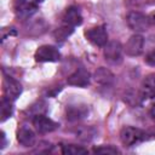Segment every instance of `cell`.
<instances>
[{
    "instance_id": "cell-9",
    "label": "cell",
    "mask_w": 155,
    "mask_h": 155,
    "mask_svg": "<svg viewBox=\"0 0 155 155\" xmlns=\"http://www.w3.org/2000/svg\"><path fill=\"white\" fill-rule=\"evenodd\" d=\"M4 91H5V97H7L11 101H15L22 93V85L16 79L5 75V79H4Z\"/></svg>"
},
{
    "instance_id": "cell-14",
    "label": "cell",
    "mask_w": 155,
    "mask_h": 155,
    "mask_svg": "<svg viewBox=\"0 0 155 155\" xmlns=\"http://www.w3.org/2000/svg\"><path fill=\"white\" fill-rule=\"evenodd\" d=\"M140 94L145 99L155 98V74H149L148 76H145L142 84Z\"/></svg>"
},
{
    "instance_id": "cell-7",
    "label": "cell",
    "mask_w": 155,
    "mask_h": 155,
    "mask_svg": "<svg viewBox=\"0 0 155 155\" xmlns=\"http://www.w3.org/2000/svg\"><path fill=\"white\" fill-rule=\"evenodd\" d=\"M143 47H144V38L140 34H134L127 40L124 51L126 52V54L131 57H137L143 52Z\"/></svg>"
},
{
    "instance_id": "cell-24",
    "label": "cell",
    "mask_w": 155,
    "mask_h": 155,
    "mask_svg": "<svg viewBox=\"0 0 155 155\" xmlns=\"http://www.w3.org/2000/svg\"><path fill=\"white\" fill-rule=\"evenodd\" d=\"M149 114H150L151 119H153V120H155V104H153V105H151V108H150V110H149Z\"/></svg>"
},
{
    "instance_id": "cell-8",
    "label": "cell",
    "mask_w": 155,
    "mask_h": 155,
    "mask_svg": "<svg viewBox=\"0 0 155 155\" xmlns=\"http://www.w3.org/2000/svg\"><path fill=\"white\" fill-rule=\"evenodd\" d=\"M38 2L35 0H16V13L19 18L27 19L35 13Z\"/></svg>"
},
{
    "instance_id": "cell-12",
    "label": "cell",
    "mask_w": 155,
    "mask_h": 155,
    "mask_svg": "<svg viewBox=\"0 0 155 155\" xmlns=\"http://www.w3.org/2000/svg\"><path fill=\"white\" fill-rule=\"evenodd\" d=\"M63 21H64V24H68L73 28L76 27V25H80L82 23V16H81V12H80L79 7H76V6L68 7L64 12Z\"/></svg>"
},
{
    "instance_id": "cell-17",
    "label": "cell",
    "mask_w": 155,
    "mask_h": 155,
    "mask_svg": "<svg viewBox=\"0 0 155 155\" xmlns=\"http://www.w3.org/2000/svg\"><path fill=\"white\" fill-rule=\"evenodd\" d=\"M61 151L64 155H81L88 153L86 148L75 144H61Z\"/></svg>"
},
{
    "instance_id": "cell-15",
    "label": "cell",
    "mask_w": 155,
    "mask_h": 155,
    "mask_svg": "<svg viewBox=\"0 0 155 155\" xmlns=\"http://www.w3.org/2000/svg\"><path fill=\"white\" fill-rule=\"evenodd\" d=\"M94 81L102 86H110L114 82V74L107 68H98L93 74Z\"/></svg>"
},
{
    "instance_id": "cell-20",
    "label": "cell",
    "mask_w": 155,
    "mask_h": 155,
    "mask_svg": "<svg viewBox=\"0 0 155 155\" xmlns=\"http://www.w3.org/2000/svg\"><path fill=\"white\" fill-rule=\"evenodd\" d=\"M92 151L93 153H96V154H119L120 151L115 148V147H113V145H99V147H96V148H93L92 149Z\"/></svg>"
},
{
    "instance_id": "cell-11",
    "label": "cell",
    "mask_w": 155,
    "mask_h": 155,
    "mask_svg": "<svg viewBox=\"0 0 155 155\" xmlns=\"http://www.w3.org/2000/svg\"><path fill=\"white\" fill-rule=\"evenodd\" d=\"M88 114V107L85 104H75L67 107L65 110V117L69 121H79L84 117H86Z\"/></svg>"
},
{
    "instance_id": "cell-23",
    "label": "cell",
    "mask_w": 155,
    "mask_h": 155,
    "mask_svg": "<svg viewBox=\"0 0 155 155\" xmlns=\"http://www.w3.org/2000/svg\"><path fill=\"white\" fill-rule=\"evenodd\" d=\"M6 147V136L4 132H1V149H4Z\"/></svg>"
},
{
    "instance_id": "cell-13",
    "label": "cell",
    "mask_w": 155,
    "mask_h": 155,
    "mask_svg": "<svg viewBox=\"0 0 155 155\" xmlns=\"http://www.w3.org/2000/svg\"><path fill=\"white\" fill-rule=\"evenodd\" d=\"M17 140L23 147H33L35 144V133L28 127H21L17 131Z\"/></svg>"
},
{
    "instance_id": "cell-21",
    "label": "cell",
    "mask_w": 155,
    "mask_h": 155,
    "mask_svg": "<svg viewBox=\"0 0 155 155\" xmlns=\"http://www.w3.org/2000/svg\"><path fill=\"white\" fill-rule=\"evenodd\" d=\"M155 0H127V4L132 7H139V6H145L154 4Z\"/></svg>"
},
{
    "instance_id": "cell-16",
    "label": "cell",
    "mask_w": 155,
    "mask_h": 155,
    "mask_svg": "<svg viewBox=\"0 0 155 155\" xmlns=\"http://www.w3.org/2000/svg\"><path fill=\"white\" fill-rule=\"evenodd\" d=\"M74 134L82 142H91L96 137L97 131L93 126H79L74 130Z\"/></svg>"
},
{
    "instance_id": "cell-22",
    "label": "cell",
    "mask_w": 155,
    "mask_h": 155,
    "mask_svg": "<svg viewBox=\"0 0 155 155\" xmlns=\"http://www.w3.org/2000/svg\"><path fill=\"white\" fill-rule=\"evenodd\" d=\"M144 61H145L147 64H149V65H151V67H155V50H154V51H150V52L145 56Z\"/></svg>"
},
{
    "instance_id": "cell-5",
    "label": "cell",
    "mask_w": 155,
    "mask_h": 155,
    "mask_svg": "<svg viewBox=\"0 0 155 155\" xmlns=\"http://www.w3.org/2000/svg\"><path fill=\"white\" fill-rule=\"evenodd\" d=\"M34 57L36 62H57L61 59V53L54 46L42 45L36 50Z\"/></svg>"
},
{
    "instance_id": "cell-3",
    "label": "cell",
    "mask_w": 155,
    "mask_h": 155,
    "mask_svg": "<svg viewBox=\"0 0 155 155\" xmlns=\"http://www.w3.org/2000/svg\"><path fill=\"white\" fill-rule=\"evenodd\" d=\"M104 58L107 62L111 64H119L122 62V53H124V47L119 41H109L104 46Z\"/></svg>"
},
{
    "instance_id": "cell-1",
    "label": "cell",
    "mask_w": 155,
    "mask_h": 155,
    "mask_svg": "<svg viewBox=\"0 0 155 155\" xmlns=\"http://www.w3.org/2000/svg\"><path fill=\"white\" fill-rule=\"evenodd\" d=\"M147 139V132L138 128L127 126L124 127L120 132V140L125 147H133L137 145Z\"/></svg>"
},
{
    "instance_id": "cell-2",
    "label": "cell",
    "mask_w": 155,
    "mask_h": 155,
    "mask_svg": "<svg viewBox=\"0 0 155 155\" xmlns=\"http://www.w3.org/2000/svg\"><path fill=\"white\" fill-rule=\"evenodd\" d=\"M126 22H127L128 28L136 33L145 31L150 27V18L138 11H130L127 13Z\"/></svg>"
},
{
    "instance_id": "cell-18",
    "label": "cell",
    "mask_w": 155,
    "mask_h": 155,
    "mask_svg": "<svg viewBox=\"0 0 155 155\" xmlns=\"http://www.w3.org/2000/svg\"><path fill=\"white\" fill-rule=\"evenodd\" d=\"M74 31V28L68 25V24H63L62 27L57 28L53 33V36L57 41H64L65 39H68V36L71 35V33Z\"/></svg>"
},
{
    "instance_id": "cell-6",
    "label": "cell",
    "mask_w": 155,
    "mask_h": 155,
    "mask_svg": "<svg viewBox=\"0 0 155 155\" xmlns=\"http://www.w3.org/2000/svg\"><path fill=\"white\" fill-rule=\"evenodd\" d=\"M33 126L39 133H50V132H53L54 130H57L59 125L56 121H53L52 119H50L42 114H38V115L33 116Z\"/></svg>"
},
{
    "instance_id": "cell-10",
    "label": "cell",
    "mask_w": 155,
    "mask_h": 155,
    "mask_svg": "<svg viewBox=\"0 0 155 155\" xmlns=\"http://www.w3.org/2000/svg\"><path fill=\"white\" fill-rule=\"evenodd\" d=\"M91 80L90 73L84 69V68H79L76 69L73 74H70L67 79V82L71 86H76V87H86L88 86Z\"/></svg>"
},
{
    "instance_id": "cell-4",
    "label": "cell",
    "mask_w": 155,
    "mask_h": 155,
    "mask_svg": "<svg viewBox=\"0 0 155 155\" xmlns=\"http://www.w3.org/2000/svg\"><path fill=\"white\" fill-rule=\"evenodd\" d=\"M86 39L96 46H105L108 42V33L104 25H97L85 31Z\"/></svg>"
},
{
    "instance_id": "cell-25",
    "label": "cell",
    "mask_w": 155,
    "mask_h": 155,
    "mask_svg": "<svg viewBox=\"0 0 155 155\" xmlns=\"http://www.w3.org/2000/svg\"><path fill=\"white\" fill-rule=\"evenodd\" d=\"M150 23H153V24L155 25V13H153V15L150 16Z\"/></svg>"
},
{
    "instance_id": "cell-19",
    "label": "cell",
    "mask_w": 155,
    "mask_h": 155,
    "mask_svg": "<svg viewBox=\"0 0 155 155\" xmlns=\"http://www.w3.org/2000/svg\"><path fill=\"white\" fill-rule=\"evenodd\" d=\"M1 121H5L7 119H10L12 116V113H13V107H12V103H11V99H8L7 97H4L1 99Z\"/></svg>"
},
{
    "instance_id": "cell-26",
    "label": "cell",
    "mask_w": 155,
    "mask_h": 155,
    "mask_svg": "<svg viewBox=\"0 0 155 155\" xmlns=\"http://www.w3.org/2000/svg\"><path fill=\"white\" fill-rule=\"evenodd\" d=\"M35 1H36V2H38V4H41V2H44V1H45V0H35Z\"/></svg>"
}]
</instances>
